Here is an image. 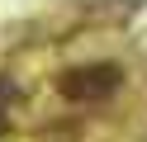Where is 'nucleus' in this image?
Returning a JSON list of instances; mask_svg holds the SVG:
<instances>
[{
  "mask_svg": "<svg viewBox=\"0 0 147 142\" xmlns=\"http://www.w3.org/2000/svg\"><path fill=\"white\" fill-rule=\"evenodd\" d=\"M119 85V71L114 66H81V71H67L62 76V95L67 100H100Z\"/></svg>",
  "mask_w": 147,
  "mask_h": 142,
  "instance_id": "1",
  "label": "nucleus"
}]
</instances>
